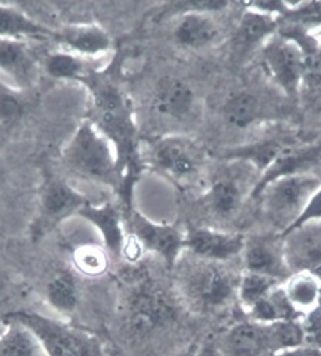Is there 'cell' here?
I'll return each mask as SVG.
<instances>
[{"mask_svg":"<svg viewBox=\"0 0 321 356\" xmlns=\"http://www.w3.org/2000/svg\"><path fill=\"white\" fill-rule=\"evenodd\" d=\"M90 92V119L113 144L124 172L119 197L125 211L132 208V188L140 171V141L132 108L120 88L102 73H94L84 83Z\"/></svg>","mask_w":321,"mask_h":356,"instance_id":"6da1fadb","label":"cell"},{"mask_svg":"<svg viewBox=\"0 0 321 356\" xmlns=\"http://www.w3.org/2000/svg\"><path fill=\"white\" fill-rule=\"evenodd\" d=\"M61 161L70 174L86 181L115 188L119 193L124 181L116 149L91 120L75 129L61 152Z\"/></svg>","mask_w":321,"mask_h":356,"instance_id":"7a4b0ae2","label":"cell"},{"mask_svg":"<svg viewBox=\"0 0 321 356\" xmlns=\"http://www.w3.org/2000/svg\"><path fill=\"white\" fill-rule=\"evenodd\" d=\"M177 263V285L186 303L198 312L222 310L237 297L240 276H235L225 263L196 259Z\"/></svg>","mask_w":321,"mask_h":356,"instance_id":"3957f363","label":"cell"},{"mask_svg":"<svg viewBox=\"0 0 321 356\" xmlns=\"http://www.w3.org/2000/svg\"><path fill=\"white\" fill-rule=\"evenodd\" d=\"M2 321H13L24 325L36 337L42 352L47 356H104L103 343L94 334L38 312H8Z\"/></svg>","mask_w":321,"mask_h":356,"instance_id":"277c9868","label":"cell"},{"mask_svg":"<svg viewBox=\"0 0 321 356\" xmlns=\"http://www.w3.org/2000/svg\"><path fill=\"white\" fill-rule=\"evenodd\" d=\"M320 184V172H305L281 177L259 193L262 213L279 235L283 236L301 218Z\"/></svg>","mask_w":321,"mask_h":356,"instance_id":"5b68a950","label":"cell"},{"mask_svg":"<svg viewBox=\"0 0 321 356\" xmlns=\"http://www.w3.org/2000/svg\"><path fill=\"white\" fill-rule=\"evenodd\" d=\"M124 322L136 337H149L167 328L177 319L173 297L153 281H141L132 286L124 300Z\"/></svg>","mask_w":321,"mask_h":356,"instance_id":"8992f818","label":"cell"},{"mask_svg":"<svg viewBox=\"0 0 321 356\" xmlns=\"http://www.w3.org/2000/svg\"><path fill=\"white\" fill-rule=\"evenodd\" d=\"M88 202L90 199L63 178L47 174L39 191L36 216L30 225V239L39 242L47 238L64 221L79 214Z\"/></svg>","mask_w":321,"mask_h":356,"instance_id":"52a82bcc","label":"cell"},{"mask_svg":"<svg viewBox=\"0 0 321 356\" xmlns=\"http://www.w3.org/2000/svg\"><path fill=\"white\" fill-rule=\"evenodd\" d=\"M143 149L153 170L177 181L195 177L205 161L203 147L192 138L179 134L148 138L143 141Z\"/></svg>","mask_w":321,"mask_h":356,"instance_id":"ba28073f","label":"cell"},{"mask_svg":"<svg viewBox=\"0 0 321 356\" xmlns=\"http://www.w3.org/2000/svg\"><path fill=\"white\" fill-rule=\"evenodd\" d=\"M260 51L263 69L272 82L285 95H297L305 76V51L302 44L284 33H276Z\"/></svg>","mask_w":321,"mask_h":356,"instance_id":"9c48e42d","label":"cell"},{"mask_svg":"<svg viewBox=\"0 0 321 356\" xmlns=\"http://www.w3.org/2000/svg\"><path fill=\"white\" fill-rule=\"evenodd\" d=\"M124 216L128 233L140 242L143 250L159 255L171 269L175 267L186 251L185 232L167 222L153 221L134 208L125 211Z\"/></svg>","mask_w":321,"mask_h":356,"instance_id":"30bf717a","label":"cell"},{"mask_svg":"<svg viewBox=\"0 0 321 356\" xmlns=\"http://www.w3.org/2000/svg\"><path fill=\"white\" fill-rule=\"evenodd\" d=\"M246 236L241 233L222 232L212 227L189 226L185 230V248L194 257L226 263L242 254Z\"/></svg>","mask_w":321,"mask_h":356,"instance_id":"8fae6325","label":"cell"},{"mask_svg":"<svg viewBox=\"0 0 321 356\" xmlns=\"http://www.w3.org/2000/svg\"><path fill=\"white\" fill-rule=\"evenodd\" d=\"M241 255L244 261V272L267 275L281 282L292 275L285 261L284 239L279 233L246 238Z\"/></svg>","mask_w":321,"mask_h":356,"instance_id":"7c38bea8","label":"cell"},{"mask_svg":"<svg viewBox=\"0 0 321 356\" xmlns=\"http://www.w3.org/2000/svg\"><path fill=\"white\" fill-rule=\"evenodd\" d=\"M283 239L290 272H308L321 281V221L306 222Z\"/></svg>","mask_w":321,"mask_h":356,"instance_id":"4fadbf2b","label":"cell"},{"mask_svg":"<svg viewBox=\"0 0 321 356\" xmlns=\"http://www.w3.org/2000/svg\"><path fill=\"white\" fill-rule=\"evenodd\" d=\"M61 47L79 57L93 60L107 54L113 47L109 33L98 24H70L51 31L49 36Z\"/></svg>","mask_w":321,"mask_h":356,"instance_id":"5bb4252c","label":"cell"},{"mask_svg":"<svg viewBox=\"0 0 321 356\" xmlns=\"http://www.w3.org/2000/svg\"><path fill=\"white\" fill-rule=\"evenodd\" d=\"M318 165H321V147H295L293 144H289V146L276 156L268 168L260 174L258 183L254 184L251 191V197L256 199L265 187L281 177L317 172Z\"/></svg>","mask_w":321,"mask_h":356,"instance_id":"9a60e30c","label":"cell"},{"mask_svg":"<svg viewBox=\"0 0 321 356\" xmlns=\"http://www.w3.org/2000/svg\"><path fill=\"white\" fill-rule=\"evenodd\" d=\"M196 97L189 83L174 76H165L158 81L153 92V110L162 118L183 120L195 108Z\"/></svg>","mask_w":321,"mask_h":356,"instance_id":"2e32d148","label":"cell"},{"mask_svg":"<svg viewBox=\"0 0 321 356\" xmlns=\"http://www.w3.org/2000/svg\"><path fill=\"white\" fill-rule=\"evenodd\" d=\"M77 217L91 222L97 229L103 241V247L112 257H120L123 254L124 243L127 241L125 221L124 216L119 213V209L110 202L95 205L88 202Z\"/></svg>","mask_w":321,"mask_h":356,"instance_id":"e0dca14e","label":"cell"},{"mask_svg":"<svg viewBox=\"0 0 321 356\" xmlns=\"http://www.w3.org/2000/svg\"><path fill=\"white\" fill-rule=\"evenodd\" d=\"M0 72L10 77L18 91L38 82L39 67L24 40L0 38Z\"/></svg>","mask_w":321,"mask_h":356,"instance_id":"ac0fdd59","label":"cell"},{"mask_svg":"<svg viewBox=\"0 0 321 356\" xmlns=\"http://www.w3.org/2000/svg\"><path fill=\"white\" fill-rule=\"evenodd\" d=\"M222 30L212 14L186 13L175 17L173 27V39L185 49H204L214 44Z\"/></svg>","mask_w":321,"mask_h":356,"instance_id":"d6986e66","label":"cell"},{"mask_svg":"<svg viewBox=\"0 0 321 356\" xmlns=\"http://www.w3.org/2000/svg\"><path fill=\"white\" fill-rule=\"evenodd\" d=\"M225 356H260L269 349L268 325L258 322H240L228 330L220 344Z\"/></svg>","mask_w":321,"mask_h":356,"instance_id":"ffe728a7","label":"cell"},{"mask_svg":"<svg viewBox=\"0 0 321 356\" xmlns=\"http://www.w3.org/2000/svg\"><path fill=\"white\" fill-rule=\"evenodd\" d=\"M247 9L240 18L237 31V48L241 51H250L262 48L271 38L279 33L280 18L260 13L258 9L246 6Z\"/></svg>","mask_w":321,"mask_h":356,"instance_id":"44dd1931","label":"cell"},{"mask_svg":"<svg viewBox=\"0 0 321 356\" xmlns=\"http://www.w3.org/2000/svg\"><path fill=\"white\" fill-rule=\"evenodd\" d=\"M244 197L241 184L230 175H222L210 184L203 202L216 218L228 220L237 214Z\"/></svg>","mask_w":321,"mask_h":356,"instance_id":"7402d4cb","label":"cell"},{"mask_svg":"<svg viewBox=\"0 0 321 356\" xmlns=\"http://www.w3.org/2000/svg\"><path fill=\"white\" fill-rule=\"evenodd\" d=\"M49 29L40 26L23 9L14 5L0 3V38L24 40L26 38L40 39L51 36Z\"/></svg>","mask_w":321,"mask_h":356,"instance_id":"603a6c76","label":"cell"},{"mask_svg":"<svg viewBox=\"0 0 321 356\" xmlns=\"http://www.w3.org/2000/svg\"><path fill=\"white\" fill-rule=\"evenodd\" d=\"M79 285L76 276L69 270H60L55 273L45 286V298L49 307L60 315H73L79 306Z\"/></svg>","mask_w":321,"mask_h":356,"instance_id":"cb8c5ba5","label":"cell"},{"mask_svg":"<svg viewBox=\"0 0 321 356\" xmlns=\"http://www.w3.org/2000/svg\"><path fill=\"white\" fill-rule=\"evenodd\" d=\"M45 70L57 81H70L79 83H85L94 73L98 72L88 58L61 49L48 55L45 60Z\"/></svg>","mask_w":321,"mask_h":356,"instance_id":"d4e9b609","label":"cell"},{"mask_svg":"<svg viewBox=\"0 0 321 356\" xmlns=\"http://www.w3.org/2000/svg\"><path fill=\"white\" fill-rule=\"evenodd\" d=\"M262 115V103L256 94L237 91L230 94L222 106V118L226 124L237 129H246L256 124Z\"/></svg>","mask_w":321,"mask_h":356,"instance_id":"484cf974","label":"cell"},{"mask_svg":"<svg viewBox=\"0 0 321 356\" xmlns=\"http://www.w3.org/2000/svg\"><path fill=\"white\" fill-rule=\"evenodd\" d=\"M284 291L302 316L311 312L321 298V281L308 272H295L283 282Z\"/></svg>","mask_w":321,"mask_h":356,"instance_id":"4316f807","label":"cell"},{"mask_svg":"<svg viewBox=\"0 0 321 356\" xmlns=\"http://www.w3.org/2000/svg\"><path fill=\"white\" fill-rule=\"evenodd\" d=\"M5 331L0 336V356H38L42 350L36 337L13 321H3Z\"/></svg>","mask_w":321,"mask_h":356,"instance_id":"83f0119b","label":"cell"},{"mask_svg":"<svg viewBox=\"0 0 321 356\" xmlns=\"http://www.w3.org/2000/svg\"><path fill=\"white\" fill-rule=\"evenodd\" d=\"M280 284L283 282L275 280V277L260 273L244 272L240 276L237 289V298L241 307L249 312L254 305L260 302L263 297H267Z\"/></svg>","mask_w":321,"mask_h":356,"instance_id":"f1b7e54d","label":"cell"},{"mask_svg":"<svg viewBox=\"0 0 321 356\" xmlns=\"http://www.w3.org/2000/svg\"><path fill=\"white\" fill-rule=\"evenodd\" d=\"M109 257L110 255L104 247L93 243L79 245L72 252V261L76 272L90 277H98L107 272Z\"/></svg>","mask_w":321,"mask_h":356,"instance_id":"f546056e","label":"cell"},{"mask_svg":"<svg viewBox=\"0 0 321 356\" xmlns=\"http://www.w3.org/2000/svg\"><path fill=\"white\" fill-rule=\"evenodd\" d=\"M269 349L271 352L281 353L292 350L305 344V332L301 319L281 321L268 325Z\"/></svg>","mask_w":321,"mask_h":356,"instance_id":"4dcf8cb0","label":"cell"},{"mask_svg":"<svg viewBox=\"0 0 321 356\" xmlns=\"http://www.w3.org/2000/svg\"><path fill=\"white\" fill-rule=\"evenodd\" d=\"M26 103L14 86L0 82V125L10 127L24 116Z\"/></svg>","mask_w":321,"mask_h":356,"instance_id":"1f68e13d","label":"cell"},{"mask_svg":"<svg viewBox=\"0 0 321 356\" xmlns=\"http://www.w3.org/2000/svg\"><path fill=\"white\" fill-rule=\"evenodd\" d=\"M280 18L296 26H321V2H283Z\"/></svg>","mask_w":321,"mask_h":356,"instance_id":"d6a6232c","label":"cell"},{"mask_svg":"<svg viewBox=\"0 0 321 356\" xmlns=\"http://www.w3.org/2000/svg\"><path fill=\"white\" fill-rule=\"evenodd\" d=\"M311 221H321V184L317 188V192L314 193V196L311 197V200H309V204H308L306 209L304 211V214L301 216V218H299L295 222L293 227L287 233H290L292 230L301 227V226L306 225V222H311ZM287 233H284V235H287Z\"/></svg>","mask_w":321,"mask_h":356,"instance_id":"836d02e7","label":"cell"},{"mask_svg":"<svg viewBox=\"0 0 321 356\" xmlns=\"http://www.w3.org/2000/svg\"><path fill=\"white\" fill-rule=\"evenodd\" d=\"M275 356H321V349L304 344V346H299L296 349L276 353Z\"/></svg>","mask_w":321,"mask_h":356,"instance_id":"e575fe53","label":"cell"},{"mask_svg":"<svg viewBox=\"0 0 321 356\" xmlns=\"http://www.w3.org/2000/svg\"><path fill=\"white\" fill-rule=\"evenodd\" d=\"M194 356H225L220 350L219 344L213 343V341H205L204 344H201V348L196 350V353Z\"/></svg>","mask_w":321,"mask_h":356,"instance_id":"d590c367","label":"cell"},{"mask_svg":"<svg viewBox=\"0 0 321 356\" xmlns=\"http://www.w3.org/2000/svg\"><path fill=\"white\" fill-rule=\"evenodd\" d=\"M6 180V166L3 163V161L0 159V186H2Z\"/></svg>","mask_w":321,"mask_h":356,"instance_id":"8d00e7d4","label":"cell"},{"mask_svg":"<svg viewBox=\"0 0 321 356\" xmlns=\"http://www.w3.org/2000/svg\"><path fill=\"white\" fill-rule=\"evenodd\" d=\"M320 48H321V42H320Z\"/></svg>","mask_w":321,"mask_h":356,"instance_id":"74e56055","label":"cell"}]
</instances>
